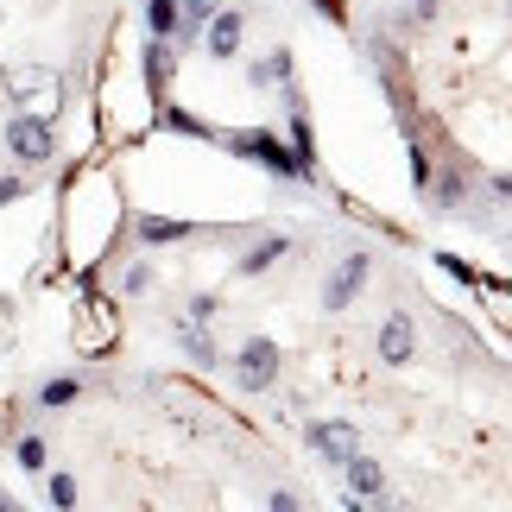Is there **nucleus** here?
Instances as JSON below:
<instances>
[{
	"instance_id": "obj_26",
	"label": "nucleus",
	"mask_w": 512,
	"mask_h": 512,
	"mask_svg": "<svg viewBox=\"0 0 512 512\" xmlns=\"http://www.w3.org/2000/svg\"><path fill=\"white\" fill-rule=\"evenodd\" d=\"M32 196V171L26 165H13L7 177H0V209H13V203H26Z\"/></svg>"
},
{
	"instance_id": "obj_4",
	"label": "nucleus",
	"mask_w": 512,
	"mask_h": 512,
	"mask_svg": "<svg viewBox=\"0 0 512 512\" xmlns=\"http://www.w3.org/2000/svg\"><path fill=\"white\" fill-rule=\"evenodd\" d=\"M279 373H285V348L272 336H247L241 348L228 354V380H234L241 399H266V392L279 386Z\"/></svg>"
},
{
	"instance_id": "obj_7",
	"label": "nucleus",
	"mask_w": 512,
	"mask_h": 512,
	"mask_svg": "<svg viewBox=\"0 0 512 512\" xmlns=\"http://www.w3.org/2000/svg\"><path fill=\"white\" fill-rule=\"evenodd\" d=\"M304 449L323 468H336V475H342V468L361 456V430H354L348 418H317V424H304Z\"/></svg>"
},
{
	"instance_id": "obj_9",
	"label": "nucleus",
	"mask_w": 512,
	"mask_h": 512,
	"mask_svg": "<svg viewBox=\"0 0 512 512\" xmlns=\"http://www.w3.org/2000/svg\"><path fill=\"white\" fill-rule=\"evenodd\" d=\"M367 279H373V253H361V247L342 253V260L329 266V279H323V310H329V317H342V310L367 291Z\"/></svg>"
},
{
	"instance_id": "obj_18",
	"label": "nucleus",
	"mask_w": 512,
	"mask_h": 512,
	"mask_svg": "<svg viewBox=\"0 0 512 512\" xmlns=\"http://www.w3.org/2000/svg\"><path fill=\"white\" fill-rule=\"evenodd\" d=\"M291 253V234H260V241H253L241 260H234V272H241V279H260V272H272Z\"/></svg>"
},
{
	"instance_id": "obj_2",
	"label": "nucleus",
	"mask_w": 512,
	"mask_h": 512,
	"mask_svg": "<svg viewBox=\"0 0 512 512\" xmlns=\"http://www.w3.org/2000/svg\"><path fill=\"white\" fill-rule=\"evenodd\" d=\"M215 146H228L234 159L260 165L266 177H279V184H310L304 177V159L291 152L285 127H234V133H215Z\"/></svg>"
},
{
	"instance_id": "obj_34",
	"label": "nucleus",
	"mask_w": 512,
	"mask_h": 512,
	"mask_svg": "<svg viewBox=\"0 0 512 512\" xmlns=\"http://www.w3.org/2000/svg\"><path fill=\"white\" fill-rule=\"evenodd\" d=\"M0 95H7V70H0Z\"/></svg>"
},
{
	"instance_id": "obj_13",
	"label": "nucleus",
	"mask_w": 512,
	"mask_h": 512,
	"mask_svg": "<svg viewBox=\"0 0 512 512\" xmlns=\"http://www.w3.org/2000/svg\"><path fill=\"white\" fill-rule=\"evenodd\" d=\"M140 83L152 89V102L171 95V83H177V45L171 38H146L140 45Z\"/></svg>"
},
{
	"instance_id": "obj_14",
	"label": "nucleus",
	"mask_w": 512,
	"mask_h": 512,
	"mask_svg": "<svg viewBox=\"0 0 512 512\" xmlns=\"http://www.w3.org/2000/svg\"><path fill=\"white\" fill-rule=\"evenodd\" d=\"M424 203L437 209V215H462L468 203H475V184H468L462 165H437V177H430V190H424Z\"/></svg>"
},
{
	"instance_id": "obj_31",
	"label": "nucleus",
	"mask_w": 512,
	"mask_h": 512,
	"mask_svg": "<svg viewBox=\"0 0 512 512\" xmlns=\"http://www.w3.org/2000/svg\"><path fill=\"white\" fill-rule=\"evenodd\" d=\"M487 190H494V203H512V171H494V177H487Z\"/></svg>"
},
{
	"instance_id": "obj_6",
	"label": "nucleus",
	"mask_w": 512,
	"mask_h": 512,
	"mask_svg": "<svg viewBox=\"0 0 512 512\" xmlns=\"http://www.w3.org/2000/svg\"><path fill=\"white\" fill-rule=\"evenodd\" d=\"M171 342H177V354H184L196 373H222V367H228L222 342H215V323H203V317H184V310H171Z\"/></svg>"
},
{
	"instance_id": "obj_29",
	"label": "nucleus",
	"mask_w": 512,
	"mask_h": 512,
	"mask_svg": "<svg viewBox=\"0 0 512 512\" xmlns=\"http://www.w3.org/2000/svg\"><path fill=\"white\" fill-rule=\"evenodd\" d=\"M304 7H317L336 32H348V19H354V13H348V0H304Z\"/></svg>"
},
{
	"instance_id": "obj_22",
	"label": "nucleus",
	"mask_w": 512,
	"mask_h": 512,
	"mask_svg": "<svg viewBox=\"0 0 512 512\" xmlns=\"http://www.w3.org/2000/svg\"><path fill=\"white\" fill-rule=\"evenodd\" d=\"M13 462L26 468V475H45V468H51V443L38 437V430H19V437H13Z\"/></svg>"
},
{
	"instance_id": "obj_30",
	"label": "nucleus",
	"mask_w": 512,
	"mask_h": 512,
	"mask_svg": "<svg viewBox=\"0 0 512 512\" xmlns=\"http://www.w3.org/2000/svg\"><path fill=\"white\" fill-rule=\"evenodd\" d=\"M266 512H304V494H298V487H272V494H266Z\"/></svg>"
},
{
	"instance_id": "obj_8",
	"label": "nucleus",
	"mask_w": 512,
	"mask_h": 512,
	"mask_svg": "<svg viewBox=\"0 0 512 512\" xmlns=\"http://www.w3.org/2000/svg\"><path fill=\"white\" fill-rule=\"evenodd\" d=\"M279 95H285V140H291V152L304 159V177L317 184V177H323V165H317V121H310V102H304L298 76H291Z\"/></svg>"
},
{
	"instance_id": "obj_24",
	"label": "nucleus",
	"mask_w": 512,
	"mask_h": 512,
	"mask_svg": "<svg viewBox=\"0 0 512 512\" xmlns=\"http://www.w3.org/2000/svg\"><path fill=\"white\" fill-rule=\"evenodd\" d=\"M152 285H159V266L152 260H127L121 266V298H152Z\"/></svg>"
},
{
	"instance_id": "obj_12",
	"label": "nucleus",
	"mask_w": 512,
	"mask_h": 512,
	"mask_svg": "<svg viewBox=\"0 0 512 512\" xmlns=\"http://www.w3.org/2000/svg\"><path fill=\"white\" fill-rule=\"evenodd\" d=\"M203 51L215 57V64H234V57L247 51V7H222L203 26Z\"/></svg>"
},
{
	"instance_id": "obj_19",
	"label": "nucleus",
	"mask_w": 512,
	"mask_h": 512,
	"mask_svg": "<svg viewBox=\"0 0 512 512\" xmlns=\"http://www.w3.org/2000/svg\"><path fill=\"white\" fill-rule=\"evenodd\" d=\"M83 392H89L83 373H51V380L38 386V411H70L76 399H83Z\"/></svg>"
},
{
	"instance_id": "obj_15",
	"label": "nucleus",
	"mask_w": 512,
	"mask_h": 512,
	"mask_svg": "<svg viewBox=\"0 0 512 512\" xmlns=\"http://www.w3.org/2000/svg\"><path fill=\"white\" fill-rule=\"evenodd\" d=\"M196 222H184V215H159V209H140L133 215V241L140 247H177V241H190Z\"/></svg>"
},
{
	"instance_id": "obj_23",
	"label": "nucleus",
	"mask_w": 512,
	"mask_h": 512,
	"mask_svg": "<svg viewBox=\"0 0 512 512\" xmlns=\"http://www.w3.org/2000/svg\"><path fill=\"white\" fill-rule=\"evenodd\" d=\"M184 26V0H146V38H177Z\"/></svg>"
},
{
	"instance_id": "obj_33",
	"label": "nucleus",
	"mask_w": 512,
	"mask_h": 512,
	"mask_svg": "<svg viewBox=\"0 0 512 512\" xmlns=\"http://www.w3.org/2000/svg\"><path fill=\"white\" fill-rule=\"evenodd\" d=\"M7 310H13V298H7V291H0V317H7Z\"/></svg>"
},
{
	"instance_id": "obj_32",
	"label": "nucleus",
	"mask_w": 512,
	"mask_h": 512,
	"mask_svg": "<svg viewBox=\"0 0 512 512\" xmlns=\"http://www.w3.org/2000/svg\"><path fill=\"white\" fill-rule=\"evenodd\" d=\"M0 512H19V500H13V494H0Z\"/></svg>"
},
{
	"instance_id": "obj_27",
	"label": "nucleus",
	"mask_w": 512,
	"mask_h": 512,
	"mask_svg": "<svg viewBox=\"0 0 512 512\" xmlns=\"http://www.w3.org/2000/svg\"><path fill=\"white\" fill-rule=\"evenodd\" d=\"M437 272H449V279L468 285V291H481V266H468L462 253H437Z\"/></svg>"
},
{
	"instance_id": "obj_21",
	"label": "nucleus",
	"mask_w": 512,
	"mask_h": 512,
	"mask_svg": "<svg viewBox=\"0 0 512 512\" xmlns=\"http://www.w3.org/2000/svg\"><path fill=\"white\" fill-rule=\"evenodd\" d=\"M405 165H411V190H430V177H437V152L424 146V133H405Z\"/></svg>"
},
{
	"instance_id": "obj_10",
	"label": "nucleus",
	"mask_w": 512,
	"mask_h": 512,
	"mask_svg": "<svg viewBox=\"0 0 512 512\" xmlns=\"http://www.w3.org/2000/svg\"><path fill=\"white\" fill-rule=\"evenodd\" d=\"M342 481H348V494H342V506H348V512H361V506H399V500H392V487H386V468L373 462L367 449L342 468Z\"/></svg>"
},
{
	"instance_id": "obj_11",
	"label": "nucleus",
	"mask_w": 512,
	"mask_h": 512,
	"mask_svg": "<svg viewBox=\"0 0 512 512\" xmlns=\"http://www.w3.org/2000/svg\"><path fill=\"white\" fill-rule=\"evenodd\" d=\"M373 354H380L386 367H411L418 361V317H411V310H386L380 329H373Z\"/></svg>"
},
{
	"instance_id": "obj_28",
	"label": "nucleus",
	"mask_w": 512,
	"mask_h": 512,
	"mask_svg": "<svg viewBox=\"0 0 512 512\" xmlns=\"http://www.w3.org/2000/svg\"><path fill=\"white\" fill-rule=\"evenodd\" d=\"M177 310H184V317H203V323H215V317H222V291H190V298L177 304Z\"/></svg>"
},
{
	"instance_id": "obj_20",
	"label": "nucleus",
	"mask_w": 512,
	"mask_h": 512,
	"mask_svg": "<svg viewBox=\"0 0 512 512\" xmlns=\"http://www.w3.org/2000/svg\"><path fill=\"white\" fill-rule=\"evenodd\" d=\"M222 7H228V0H184V26H177V38H171V45H177V51L203 45V26H209V19L222 13Z\"/></svg>"
},
{
	"instance_id": "obj_16",
	"label": "nucleus",
	"mask_w": 512,
	"mask_h": 512,
	"mask_svg": "<svg viewBox=\"0 0 512 512\" xmlns=\"http://www.w3.org/2000/svg\"><path fill=\"white\" fill-rule=\"evenodd\" d=\"M159 133H171V140H196V146H215V127L203 121L196 108H184V102H159Z\"/></svg>"
},
{
	"instance_id": "obj_25",
	"label": "nucleus",
	"mask_w": 512,
	"mask_h": 512,
	"mask_svg": "<svg viewBox=\"0 0 512 512\" xmlns=\"http://www.w3.org/2000/svg\"><path fill=\"white\" fill-rule=\"evenodd\" d=\"M45 506H57V512L83 506V481H76V475H51L45 481Z\"/></svg>"
},
{
	"instance_id": "obj_5",
	"label": "nucleus",
	"mask_w": 512,
	"mask_h": 512,
	"mask_svg": "<svg viewBox=\"0 0 512 512\" xmlns=\"http://www.w3.org/2000/svg\"><path fill=\"white\" fill-rule=\"evenodd\" d=\"M7 159H13V165H26V171L57 165V121L13 108V121H7Z\"/></svg>"
},
{
	"instance_id": "obj_3",
	"label": "nucleus",
	"mask_w": 512,
	"mask_h": 512,
	"mask_svg": "<svg viewBox=\"0 0 512 512\" xmlns=\"http://www.w3.org/2000/svg\"><path fill=\"white\" fill-rule=\"evenodd\" d=\"M7 102L26 108V114H45V121H57V114L70 108V76H57L51 64H13V70H7Z\"/></svg>"
},
{
	"instance_id": "obj_17",
	"label": "nucleus",
	"mask_w": 512,
	"mask_h": 512,
	"mask_svg": "<svg viewBox=\"0 0 512 512\" xmlns=\"http://www.w3.org/2000/svg\"><path fill=\"white\" fill-rule=\"evenodd\" d=\"M291 76H298V57H291V45H272L266 57H253V64H247V89H285L291 83Z\"/></svg>"
},
{
	"instance_id": "obj_1",
	"label": "nucleus",
	"mask_w": 512,
	"mask_h": 512,
	"mask_svg": "<svg viewBox=\"0 0 512 512\" xmlns=\"http://www.w3.org/2000/svg\"><path fill=\"white\" fill-rule=\"evenodd\" d=\"M70 348L83 361H108L121 348V298H108L95 279H83V291L70 304Z\"/></svg>"
}]
</instances>
